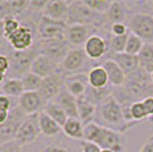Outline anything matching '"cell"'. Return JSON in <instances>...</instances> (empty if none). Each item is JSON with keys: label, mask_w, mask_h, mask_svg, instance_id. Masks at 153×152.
<instances>
[{"label": "cell", "mask_w": 153, "mask_h": 152, "mask_svg": "<svg viewBox=\"0 0 153 152\" xmlns=\"http://www.w3.org/2000/svg\"><path fill=\"white\" fill-rule=\"evenodd\" d=\"M80 148H81V152H101L102 149L98 145H96L91 142L88 141H80Z\"/></svg>", "instance_id": "38"}, {"label": "cell", "mask_w": 153, "mask_h": 152, "mask_svg": "<svg viewBox=\"0 0 153 152\" xmlns=\"http://www.w3.org/2000/svg\"><path fill=\"white\" fill-rule=\"evenodd\" d=\"M101 152H114V151H112V150H110V149H102Z\"/></svg>", "instance_id": "47"}, {"label": "cell", "mask_w": 153, "mask_h": 152, "mask_svg": "<svg viewBox=\"0 0 153 152\" xmlns=\"http://www.w3.org/2000/svg\"><path fill=\"white\" fill-rule=\"evenodd\" d=\"M147 121H149V122H151V124H153V117L149 118V119H147Z\"/></svg>", "instance_id": "48"}, {"label": "cell", "mask_w": 153, "mask_h": 152, "mask_svg": "<svg viewBox=\"0 0 153 152\" xmlns=\"http://www.w3.org/2000/svg\"><path fill=\"white\" fill-rule=\"evenodd\" d=\"M16 103L26 115L39 113L45 107V102L38 92H24Z\"/></svg>", "instance_id": "15"}, {"label": "cell", "mask_w": 153, "mask_h": 152, "mask_svg": "<svg viewBox=\"0 0 153 152\" xmlns=\"http://www.w3.org/2000/svg\"><path fill=\"white\" fill-rule=\"evenodd\" d=\"M59 69V65L53 62L51 58L47 56L40 54L38 57L34 60V62L32 63L31 72L37 75V76L41 77L42 79H45L47 77L53 76L54 73H56Z\"/></svg>", "instance_id": "19"}, {"label": "cell", "mask_w": 153, "mask_h": 152, "mask_svg": "<svg viewBox=\"0 0 153 152\" xmlns=\"http://www.w3.org/2000/svg\"><path fill=\"white\" fill-rule=\"evenodd\" d=\"M101 65L106 71L108 83L113 88H121L125 86V83L127 81V76L115 61H113L112 58H108Z\"/></svg>", "instance_id": "17"}, {"label": "cell", "mask_w": 153, "mask_h": 152, "mask_svg": "<svg viewBox=\"0 0 153 152\" xmlns=\"http://www.w3.org/2000/svg\"><path fill=\"white\" fill-rule=\"evenodd\" d=\"M4 95L8 97H15L19 100L24 93V88L21 79H15V78H7L2 83V89H1Z\"/></svg>", "instance_id": "28"}, {"label": "cell", "mask_w": 153, "mask_h": 152, "mask_svg": "<svg viewBox=\"0 0 153 152\" xmlns=\"http://www.w3.org/2000/svg\"><path fill=\"white\" fill-rule=\"evenodd\" d=\"M42 111L47 115H49L53 120L56 121L61 127H63L64 124L69 119V117H68V114L65 113V111L54 101L49 102V103H46L44 109H42Z\"/></svg>", "instance_id": "27"}, {"label": "cell", "mask_w": 153, "mask_h": 152, "mask_svg": "<svg viewBox=\"0 0 153 152\" xmlns=\"http://www.w3.org/2000/svg\"><path fill=\"white\" fill-rule=\"evenodd\" d=\"M42 80L44 79L41 77L32 73L31 71L25 73L24 76L21 78V81H22V85H23L24 92H38L40 87H41Z\"/></svg>", "instance_id": "29"}, {"label": "cell", "mask_w": 153, "mask_h": 152, "mask_svg": "<svg viewBox=\"0 0 153 152\" xmlns=\"http://www.w3.org/2000/svg\"><path fill=\"white\" fill-rule=\"evenodd\" d=\"M39 126H40L41 135H45L47 137L57 136L61 132H63L62 127L55 120H53L49 115H47L44 111L39 112Z\"/></svg>", "instance_id": "25"}, {"label": "cell", "mask_w": 153, "mask_h": 152, "mask_svg": "<svg viewBox=\"0 0 153 152\" xmlns=\"http://www.w3.org/2000/svg\"><path fill=\"white\" fill-rule=\"evenodd\" d=\"M150 79H151V81H152V83H153V72L150 73Z\"/></svg>", "instance_id": "49"}, {"label": "cell", "mask_w": 153, "mask_h": 152, "mask_svg": "<svg viewBox=\"0 0 153 152\" xmlns=\"http://www.w3.org/2000/svg\"><path fill=\"white\" fill-rule=\"evenodd\" d=\"M128 36H129V32L125 36H112L111 34V37L108 38V45H110V49L113 51V54L125 53Z\"/></svg>", "instance_id": "31"}, {"label": "cell", "mask_w": 153, "mask_h": 152, "mask_svg": "<svg viewBox=\"0 0 153 152\" xmlns=\"http://www.w3.org/2000/svg\"><path fill=\"white\" fill-rule=\"evenodd\" d=\"M54 102L57 103L58 105L63 109L69 118H78L79 119L76 98L73 95H71L65 88L58 94V96L54 100Z\"/></svg>", "instance_id": "20"}, {"label": "cell", "mask_w": 153, "mask_h": 152, "mask_svg": "<svg viewBox=\"0 0 153 152\" xmlns=\"http://www.w3.org/2000/svg\"><path fill=\"white\" fill-rule=\"evenodd\" d=\"M76 102H78V115H79L80 121L83 124V126L88 125L90 122H94L97 105L89 102L85 96L76 98Z\"/></svg>", "instance_id": "21"}, {"label": "cell", "mask_w": 153, "mask_h": 152, "mask_svg": "<svg viewBox=\"0 0 153 152\" xmlns=\"http://www.w3.org/2000/svg\"><path fill=\"white\" fill-rule=\"evenodd\" d=\"M38 41L40 45V54L51 58L53 62L58 65H61L71 49V46L65 39H51Z\"/></svg>", "instance_id": "10"}, {"label": "cell", "mask_w": 153, "mask_h": 152, "mask_svg": "<svg viewBox=\"0 0 153 152\" xmlns=\"http://www.w3.org/2000/svg\"><path fill=\"white\" fill-rule=\"evenodd\" d=\"M64 86H65V89L70 93L71 95L74 96L76 98L82 97L86 94L87 88L89 86L88 75L86 72H81V73L65 76Z\"/></svg>", "instance_id": "16"}, {"label": "cell", "mask_w": 153, "mask_h": 152, "mask_svg": "<svg viewBox=\"0 0 153 152\" xmlns=\"http://www.w3.org/2000/svg\"><path fill=\"white\" fill-rule=\"evenodd\" d=\"M65 23L66 25L81 24L91 25L100 29L106 24V17L105 15L96 13L93 9H90L85 4V1H70Z\"/></svg>", "instance_id": "3"}, {"label": "cell", "mask_w": 153, "mask_h": 152, "mask_svg": "<svg viewBox=\"0 0 153 152\" xmlns=\"http://www.w3.org/2000/svg\"><path fill=\"white\" fill-rule=\"evenodd\" d=\"M129 32L126 23H115L110 26V33L112 36H125Z\"/></svg>", "instance_id": "36"}, {"label": "cell", "mask_w": 153, "mask_h": 152, "mask_svg": "<svg viewBox=\"0 0 153 152\" xmlns=\"http://www.w3.org/2000/svg\"><path fill=\"white\" fill-rule=\"evenodd\" d=\"M6 79H7V75L0 71V85H2V83H4V81H5Z\"/></svg>", "instance_id": "45"}, {"label": "cell", "mask_w": 153, "mask_h": 152, "mask_svg": "<svg viewBox=\"0 0 153 152\" xmlns=\"http://www.w3.org/2000/svg\"><path fill=\"white\" fill-rule=\"evenodd\" d=\"M140 66L142 69L146 68L147 65L153 62V44H145L143 49L138 54Z\"/></svg>", "instance_id": "32"}, {"label": "cell", "mask_w": 153, "mask_h": 152, "mask_svg": "<svg viewBox=\"0 0 153 152\" xmlns=\"http://www.w3.org/2000/svg\"><path fill=\"white\" fill-rule=\"evenodd\" d=\"M98 29L91 25H81V24L68 25L65 31V40L73 48H82L89 37L95 34L94 31Z\"/></svg>", "instance_id": "13"}, {"label": "cell", "mask_w": 153, "mask_h": 152, "mask_svg": "<svg viewBox=\"0 0 153 152\" xmlns=\"http://www.w3.org/2000/svg\"><path fill=\"white\" fill-rule=\"evenodd\" d=\"M69 5H70V1H64V0L47 1L41 15L48 17V19H54V21L65 22L66 17H68Z\"/></svg>", "instance_id": "18"}, {"label": "cell", "mask_w": 153, "mask_h": 152, "mask_svg": "<svg viewBox=\"0 0 153 152\" xmlns=\"http://www.w3.org/2000/svg\"><path fill=\"white\" fill-rule=\"evenodd\" d=\"M143 102V107H144V110L146 112L147 119L153 117V96H149L146 98L142 100Z\"/></svg>", "instance_id": "39"}, {"label": "cell", "mask_w": 153, "mask_h": 152, "mask_svg": "<svg viewBox=\"0 0 153 152\" xmlns=\"http://www.w3.org/2000/svg\"><path fill=\"white\" fill-rule=\"evenodd\" d=\"M64 79H65V76L58 69L56 73H54L53 76L47 77L42 80L41 87L38 90V93L39 95L41 96L42 101L45 102V104L54 101L58 96V94L65 88Z\"/></svg>", "instance_id": "12"}, {"label": "cell", "mask_w": 153, "mask_h": 152, "mask_svg": "<svg viewBox=\"0 0 153 152\" xmlns=\"http://www.w3.org/2000/svg\"><path fill=\"white\" fill-rule=\"evenodd\" d=\"M129 31L136 34L145 44H153V15L149 13H134L127 22Z\"/></svg>", "instance_id": "5"}, {"label": "cell", "mask_w": 153, "mask_h": 152, "mask_svg": "<svg viewBox=\"0 0 153 152\" xmlns=\"http://www.w3.org/2000/svg\"><path fill=\"white\" fill-rule=\"evenodd\" d=\"M106 24L110 23V26L115 23H125L127 14H126V2L122 1H111L108 12L105 14Z\"/></svg>", "instance_id": "23"}, {"label": "cell", "mask_w": 153, "mask_h": 152, "mask_svg": "<svg viewBox=\"0 0 153 152\" xmlns=\"http://www.w3.org/2000/svg\"><path fill=\"white\" fill-rule=\"evenodd\" d=\"M10 61V68L7 72V78L21 79L25 73L31 71L32 63L40 55V45L39 41H36L33 47L24 51H8L6 54Z\"/></svg>", "instance_id": "4"}, {"label": "cell", "mask_w": 153, "mask_h": 152, "mask_svg": "<svg viewBox=\"0 0 153 152\" xmlns=\"http://www.w3.org/2000/svg\"><path fill=\"white\" fill-rule=\"evenodd\" d=\"M26 114L21 110L17 103L13 107L9 112V117L2 125H0V144H5L8 142L15 141L16 134Z\"/></svg>", "instance_id": "8"}, {"label": "cell", "mask_w": 153, "mask_h": 152, "mask_svg": "<svg viewBox=\"0 0 153 152\" xmlns=\"http://www.w3.org/2000/svg\"><path fill=\"white\" fill-rule=\"evenodd\" d=\"M113 61H115L118 65L122 69V71L126 73V76H130L134 73L136 70L140 68V61L138 56L129 55L127 53H120V54H113L111 57Z\"/></svg>", "instance_id": "22"}, {"label": "cell", "mask_w": 153, "mask_h": 152, "mask_svg": "<svg viewBox=\"0 0 153 152\" xmlns=\"http://www.w3.org/2000/svg\"><path fill=\"white\" fill-rule=\"evenodd\" d=\"M63 133L73 139H79V141H83L85 137V126L78 118H69L68 121L64 124L62 127Z\"/></svg>", "instance_id": "26"}, {"label": "cell", "mask_w": 153, "mask_h": 152, "mask_svg": "<svg viewBox=\"0 0 153 152\" xmlns=\"http://www.w3.org/2000/svg\"><path fill=\"white\" fill-rule=\"evenodd\" d=\"M88 75V83L90 87L96 89L105 88L106 86H108V73L102 65H94L89 69V71L87 72Z\"/></svg>", "instance_id": "24"}, {"label": "cell", "mask_w": 153, "mask_h": 152, "mask_svg": "<svg viewBox=\"0 0 153 152\" xmlns=\"http://www.w3.org/2000/svg\"><path fill=\"white\" fill-rule=\"evenodd\" d=\"M94 122L121 134L126 133L127 130L138 124L137 121H134V122L126 121L121 105L113 96V93L112 95L106 97L104 101H102L97 105Z\"/></svg>", "instance_id": "1"}, {"label": "cell", "mask_w": 153, "mask_h": 152, "mask_svg": "<svg viewBox=\"0 0 153 152\" xmlns=\"http://www.w3.org/2000/svg\"><path fill=\"white\" fill-rule=\"evenodd\" d=\"M87 57L91 61H98L102 57H104L108 54L110 49L108 39L106 40L100 34H93L89 39L86 41L85 46L82 47Z\"/></svg>", "instance_id": "14"}, {"label": "cell", "mask_w": 153, "mask_h": 152, "mask_svg": "<svg viewBox=\"0 0 153 152\" xmlns=\"http://www.w3.org/2000/svg\"><path fill=\"white\" fill-rule=\"evenodd\" d=\"M138 152H153V134L147 137Z\"/></svg>", "instance_id": "41"}, {"label": "cell", "mask_w": 153, "mask_h": 152, "mask_svg": "<svg viewBox=\"0 0 153 152\" xmlns=\"http://www.w3.org/2000/svg\"><path fill=\"white\" fill-rule=\"evenodd\" d=\"M0 152H22V146H19L15 141L0 144Z\"/></svg>", "instance_id": "37"}, {"label": "cell", "mask_w": 153, "mask_h": 152, "mask_svg": "<svg viewBox=\"0 0 153 152\" xmlns=\"http://www.w3.org/2000/svg\"><path fill=\"white\" fill-rule=\"evenodd\" d=\"M9 112H10V111H6V110L0 109V125H2V124L8 119Z\"/></svg>", "instance_id": "43"}, {"label": "cell", "mask_w": 153, "mask_h": 152, "mask_svg": "<svg viewBox=\"0 0 153 152\" xmlns=\"http://www.w3.org/2000/svg\"><path fill=\"white\" fill-rule=\"evenodd\" d=\"M5 40H6V39L0 38V51L5 48Z\"/></svg>", "instance_id": "46"}, {"label": "cell", "mask_w": 153, "mask_h": 152, "mask_svg": "<svg viewBox=\"0 0 153 152\" xmlns=\"http://www.w3.org/2000/svg\"><path fill=\"white\" fill-rule=\"evenodd\" d=\"M21 21L14 16H9L4 19V32H5V39H8L13 33L17 31L21 26Z\"/></svg>", "instance_id": "33"}, {"label": "cell", "mask_w": 153, "mask_h": 152, "mask_svg": "<svg viewBox=\"0 0 153 152\" xmlns=\"http://www.w3.org/2000/svg\"><path fill=\"white\" fill-rule=\"evenodd\" d=\"M42 152H70L68 149L59 145H48L44 149Z\"/></svg>", "instance_id": "42"}, {"label": "cell", "mask_w": 153, "mask_h": 152, "mask_svg": "<svg viewBox=\"0 0 153 152\" xmlns=\"http://www.w3.org/2000/svg\"><path fill=\"white\" fill-rule=\"evenodd\" d=\"M66 26L65 22L54 21L41 15L37 23V38L38 40L65 39Z\"/></svg>", "instance_id": "9"}, {"label": "cell", "mask_w": 153, "mask_h": 152, "mask_svg": "<svg viewBox=\"0 0 153 152\" xmlns=\"http://www.w3.org/2000/svg\"><path fill=\"white\" fill-rule=\"evenodd\" d=\"M22 23V22H21ZM37 38V25L33 22L22 23L17 31L7 39L10 48L16 51H24L33 47L34 39Z\"/></svg>", "instance_id": "6"}, {"label": "cell", "mask_w": 153, "mask_h": 152, "mask_svg": "<svg viewBox=\"0 0 153 152\" xmlns=\"http://www.w3.org/2000/svg\"><path fill=\"white\" fill-rule=\"evenodd\" d=\"M83 1L90 9H93L96 13L102 14V15L106 14L108 7L111 5V1H108V0H89V1L83 0Z\"/></svg>", "instance_id": "35"}, {"label": "cell", "mask_w": 153, "mask_h": 152, "mask_svg": "<svg viewBox=\"0 0 153 152\" xmlns=\"http://www.w3.org/2000/svg\"><path fill=\"white\" fill-rule=\"evenodd\" d=\"M130 114H131L133 120L137 121V122L146 120L147 115L145 110H144V107H143V102L135 101L134 103H131V105H130Z\"/></svg>", "instance_id": "34"}, {"label": "cell", "mask_w": 153, "mask_h": 152, "mask_svg": "<svg viewBox=\"0 0 153 152\" xmlns=\"http://www.w3.org/2000/svg\"><path fill=\"white\" fill-rule=\"evenodd\" d=\"M10 68V61H9V57L7 56L6 54H0V71L6 73L9 71Z\"/></svg>", "instance_id": "40"}, {"label": "cell", "mask_w": 153, "mask_h": 152, "mask_svg": "<svg viewBox=\"0 0 153 152\" xmlns=\"http://www.w3.org/2000/svg\"><path fill=\"white\" fill-rule=\"evenodd\" d=\"M1 89H2V85H0V94H2V92H1Z\"/></svg>", "instance_id": "50"}, {"label": "cell", "mask_w": 153, "mask_h": 152, "mask_svg": "<svg viewBox=\"0 0 153 152\" xmlns=\"http://www.w3.org/2000/svg\"><path fill=\"white\" fill-rule=\"evenodd\" d=\"M41 130L39 126V113L26 115L21 124L19 132L16 134L15 142L19 146H25L36 142L40 137Z\"/></svg>", "instance_id": "7"}, {"label": "cell", "mask_w": 153, "mask_h": 152, "mask_svg": "<svg viewBox=\"0 0 153 152\" xmlns=\"http://www.w3.org/2000/svg\"><path fill=\"white\" fill-rule=\"evenodd\" d=\"M145 42L142 40L140 38H138L136 34L131 33L129 31V36H128L127 45H126V51L125 53H127L129 55H134V56H138V54L140 53V51L143 49Z\"/></svg>", "instance_id": "30"}, {"label": "cell", "mask_w": 153, "mask_h": 152, "mask_svg": "<svg viewBox=\"0 0 153 152\" xmlns=\"http://www.w3.org/2000/svg\"><path fill=\"white\" fill-rule=\"evenodd\" d=\"M83 139L98 145L101 149H110L114 152H121L123 150L122 134L96 122H90L85 126Z\"/></svg>", "instance_id": "2"}, {"label": "cell", "mask_w": 153, "mask_h": 152, "mask_svg": "<svg viewBox=\"0 0 153 152\" xmlns=\"http://www.w3.org/2000/svg\"><path fill=\"white\" fill-rule=\"evenodd\" d=\"M89 58L87 57L83 48H71L63 62L59 65V71L64 76L85 72L83 69Z\"/></svg>", "instance_id": "11"}, {"label": "cell", "mask_w": 153, "mask_h": 152, "mask_svg": "<svg viewBox=\"0 0 153 152\" xmlns=\"http://www.w3.org/2000/svg\"><path fill=\"white\" fill-rule=\"evenodd\" d=\"M0 38L5 39V32H4V19H0Z\"/></svg>", "instance_id": "44"}]
</instances>
